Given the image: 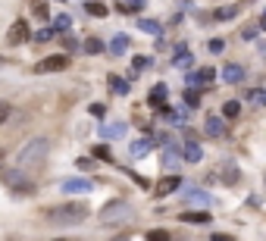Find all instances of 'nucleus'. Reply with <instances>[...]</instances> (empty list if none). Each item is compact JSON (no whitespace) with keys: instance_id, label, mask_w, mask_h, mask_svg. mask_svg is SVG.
Listing matches in <instances>:
<instances>
[{"instance_id":"obj_1","label":"nucleus","mask_w":266,"mask_h":241,"mask_svg":"<svg viewBox=\"0 0 266 241\" xmlns=\"http://www.w3.org/2000/svg\"><path fill=\"white\" fill-rule=\"evenodd\" d=\"M88 216H91V210H88L85 203H79V200H66V203H60V207L44 210V219L53 222V226H82Z\"/></svg>"},{"instance_id":"obj_2","label":"nucleus","mask_w":266,"mask_h":241,"mask_svg":"<svg viewBox=\"0 0 266 241\" xmlns=\"http://www.w3.org/2000/svg\"><path fill=\"white\" fill-rule=\"evenodd\" d=\"M132 216H135V210L129 207L126 200H110L100 210V222H103V226H122V222H129Z\"/></svg>"},{"instance_id":"obj_3","label":"nucleus","mask_w":266,"mask_h":241,"mask_svg":"<svg viewBox=\"0 0 266 241\" xmlns=\"http://www.w3.org/2000/svg\"><path fill=\"white\" fill-rule=\"evenodd\" d=\"M47 138H34V141H28L22 151H19V157H16V163L19 166H41V160L47 157Z\"/></svg>"},{"instance_id":"obj_4","label":"nucleus","mask_w":266,"mask_h":241,"mask_svg":"<svg viewBox=\"0 0 266 241\" xmlns=\"http://www.w3.org/2000/svg\"><path fill=\"white\" fill-rule=\"evenodd\" d=\"M66 66H69V57H66V53H53V57H47V60L38 63V76H41V72H63Z\"/></svg>"},{"instance_id":"obj_5","label":"nucleus","mask_w":266,"mask_h":241,"mask_svg":"<svg viewBox=\"0 0 266 241\" xmlns=\"http://www.w3.org/2000/svg\"><path fill=\"white\" fill-rule=\"evenodd\" d=\"M204 132H207L210 138H225V132H229V125H225V119H222V116H216V113H210V116H207V122H204Z\"/></svg>"},{"instance_id":"obj_6","label":"nucleus","mask_w":266,"mask_h":241,"mask_svg":"<svg viewBox=\"0 0 266 241\" xmlns=\"http://www.w3.org/2000/svg\"><path fill=\"white\" fill-rule=\"evenodd\" d=\"M213 176H219L222 185H235V182H238V166H235L232 160H225V163L216 166V173H213Z\"/></svg>"},{"instance_id":"obj_7","label":"nucleus","mask_w":266,"mask_h":241,"mask_svg":"<svg viewBox=\"0 0 266 241\" xmlns=\"http://www.w3.org/2000/svg\"><path fill=\"white\" fill-rule=\"evenodd\" d=\"M7 41H10V44L28 41V22H25V19H16V22L10 25V31H7Z\"/></svg>"},{"instance_id":"obj_8","label":"nucleus","mask_w":266,"mask_h":241,"mask_svg":"<svg viewBox=\"0 0 266 241\" xmlns=\"http://www.w3.org/2000/svg\"><path fill=\"white\" fill-rule=\"evenodd\" d=\"M182 160H185V163H201V160H204V147L194 141V138H188L185 147H182Z\"/></svg>"},{"instance_id":"obj_9","label":"nucleus","mask_w":266,"mask_h":241,"mask_svg":"<svg viewBox=\"0 0 266 241\" xmlns=\"http://www.w3.org/2000/svg\"><path fill=\"white\" fill-rule=\"evenodd\" d=\"M91 188H94L91 179H69V182H63V191L66 194H85V191H91Z\"/></svg>"},{"instance_id":"obj_10","label":"nucleus","mask_w":266,"mask_h":241,"mask_svg":"<svg viewBox=\"0 0 266 241\" xmlns=\"http://www.w3.org/2000/svg\"><path fill=\"white\" fill-rule=\"evenodd\" d=\"M166 94H169V88L160 82V85H154L150 88V94H147V104L150 107H157V110H163V100H166Z\"/></svg>"},{"instance_id":"obj_11","label":"nucleus","mask_w":266,"mask_h":241,"mask_svg":"<svg viewBox=\"0 0 266 241\" xmlns=\"http://www.w3.org/2000/svg\"><path fill=\"white\" fill-rule=\"evenodd\" d=\"M213 79H216V72H213V69H198V72H188V88H198V85L213 82Z\"/></svg>"},{"instance_id":"obj_12","label":"nucleus","mask_w":266,"mask_h":241,"mask_svg":"<svg viewBox=\"0 0 266 241\" xmlns=\"http://www.w3.org/2000/svg\"><path fill=\"white\" fill-rule=\"evenodd\" d=\"M222 79H225L229 85H238V82L244 79V69H241L238 63H229V66L222 69Z\"/></svg>"},{"instance_id":"obj_13","label":"nucleus","mask_w":266,"mask_h":241,"mask_svg":"<svg viewBox=\"0 0 266 241\" xmlns=\"http://www.w3.org/2000/svg\"><path fill=\"white\" fill-rule=\"evenodd\" d=\"M126 122H110V125H100V135L103 138H122V135H126Z\"/></svg>"},{"instance_id":"obj_14","label":"nucleus","mask_w":266,"mask_h":241,"mask_svg":"<svg viewBox=\"0 0 266 241\" xmlns=\"http://www.w3.org/2000/svg\"><path fill=\"white\" fill-rule=\"evenodd\" d=\"M126 50H129V35H116V38L110 41V53L113 57H122Z\"/></svg>"},{"instance_id":"obj_15","label":"nucleus","mask_w":266,"mask_h":241,"mask_svg":"<svg viewBox=\"0 0 266 241\" xmlns=\"http://www.w3.org/2000/svg\"><path fill=\"white\" fill-rule=\"evenodd\" d=\"M213 216L207 213V210H188V213H182V222H201V226H207Z\"/></svg>"},{"instance_id":"obj_16","label":"nucleus","mask_w":266,"mask_h":241,"mask_svg":"<svg viewBox=\"0 0 266 241\" xmlns=\"http://www.w3.org/2000/svg\"><path fill=\"white\" fill-rule=\"evenodd\" d=\"M7 182L13 185L16 191H31V182H25V179H22V173H7Z\"/></svg>"},{"instance_id":"obj_17","label":"nucleus","mask_w":266,"mask_h":241,"mask_svg":"<svg viewBox=\"0 0 266 241\" xmlns=\"http://www.w3.org/2000/svg\"><path fill=\"white\" fill-rule=\"evenodd\" d=\"M175 188H179V176H169V179H163V182L157 185V194H160V197H166V194L175 191Z\"/></svg>"},{"instance_id":"obj_18","label":"nucleus","mask_w":266,"mask_h":241,"mask_svg":"<svg viewBox=\"0 0 266 241\" xmlns=\"http://www.w3.org/2000/svg\"><path fill=\"white\" fill-rule=\"evenodd\" d=\"M129 151H132V157H147V154H150V138H141V141H135V144L129 147Z\"/></svg>"},{"instance_id":"obj_19","label":"nucleus","mask_w":266,"mask_h":241,"mask_svg":"<svg viewBox=\"0 0 266 241\" xmlns=\"http://www.w3.org/2000/svg\"><path fill=\"white\" fill-rule=\"evenodd\" d=\"M238 113H241V104L238 100H225L222 104V119H235Z\"/></svg>"},{"instance_id":"obj_20","label":"nucleus","mask_w":266,"mask_h":241,"mask_svg":"<svg viewBox=\"0 0 266 241\" xmlns=\"http://www.w3.org/2000/svg\"><path fill=\"white\" fill-rule=\"evenodd\" d=\"M85 53H88V57L103 53V41H100V38H88V41H85Z\"/></svg>"},{"instance_id":"obj_21","label":"nucleus","mask_w":266,"mask_h":241,"mask_svg":"<svg viewBox=\"0 0 266 241\" xmlns=\"http://www.w3.org/2000/svg\"><path fill=\"white\" fill-rule=\"evenodd\" d=\"M91 154H94L97 160H103V163H113V154H110V147H106V144H94Z\"/></svg>"},{"instance_id":"obj_22","label":"nucleus","mask_w":266,"mask_h":241,"mask_svg":"<svg viewBox=\"0 0 266 241\" xmlns=\"http://www.w3.org/2000/svg\"><path fill=\"white\" fill-rule=\"evenodd\" d=\"M185 197H188L191 203H207V200H210V194H207V191H201V188H188V191H185Z\"/></svg>"},{"instance_id":"obj_23","label":"nucleus","mask_w":266,"mask_h":241,"mask_svg":"<svg viewBox=\"0 0 266 241\" xmlns=\"http://www.w3.org/2000/svg\"><path fill=\"white\" fill-rule=\"evenodd\" d=\"M31 13L38 16V19H47V16H50V10H47L44 0H31Z\"/></svg>"},{"instance_id":"obj_24","label":"nucleus","mask_w":266,"mask_h":241,"mask_svg":"<svg viewBox=\"0 0 266 241\" xmlns=\"http://www.w3.org/2000/svg\"><path fill=\"white\" fill-rule=\"evenodd\" d=\"M213 16H216L219 22H225V19H235V16H238V10H235V7H219Z\"/></svg>"},{"instance_id":"obj_25","label":"nucleus","mask_w":266,"mask_h":241,"mask_svg":"<svg viewBox=\"0 0 266 241\" xmlns=\"http://www.w3.org/2000/svg\"><path fill=\"white\" fill-rule=\"evenodd\" d=\"M141 7H144V0H126V4H119L116 10H119V13H138Z\"/></svg>"},{"instance_id":"obj_26","label":"nucleus","mask_w":266,"mask_h":241,"mask_svg":"<svg viewBox=\"0 0 266 241\" xmlns=\"http://www.w3.org/2000/svg\"><path fill=\"white\" fill-rule=\"evenodd\" d=\"M201 104V94H198V88H185V107H198Z\"/></svg>"},{"instance_id":"obj_27","label":"nucleus","mask_w":266,"mask_h":241,"mask_svg":"<svg viewBox=\"0 0 266 241\" xmlns=\"http://www.w3.org/2000/svg\"><path fill=\"white\" fill-rule=\"evenodd\" d=\"M138 25H141V31H147V35H160V22H154V19H141Z\"/></svg>"},{"instance_id":"obj_28","label":"nucleus","mask_w":266,"mask_h":241,"mask_svg":"<svg viewBox=\"0 0 266 241\" xmlns=\"http://www.w3.org/2000/svg\"><path fill=\"white\" fill-rule=\"evenodd\" d=\"M53 25H57V28H60V31H63V35H66V31H69V28H72V19H69V16H66V13H63V16H57V19H53Z\"/></svg>"},{"instance_id":"obj_29","label":"nucleus","mask_w":266,"mask_h":241,"mask_svg":"<svg viewBox=\"0 0 266 241\" xmlns=\"http://www.w3.org/2000/svg\"><path fill=\"white\" fill-rule=\"evenodd\" d=\"M110 88H113V91H119V94H126V91H129V82L113 76V79H110Z\"/></svg>"},{"instance_id":"obj_30","label":"nucleus","mask_w":266,"mask_h":241,"mask_svg":"<svg viewBox=\"0 0 266 241\" xmlns=\"http://www.w3.org/2000/svg\"><path fill=\"white\" fill-rule=\"evenodd\" d=\"M85 10L91 13V16H97V19H103V16H106V7H103V4H88Z\"/></svg>"},{"instance_id":"obj_31","label":"nucleus","mask_w":266,"mask_h":241,"mask_svg":"<svg viewBox=\"0 0 266 241\" xmlns=\"http://www.w3.org/2000/svg\"><path fill=\"white\" fill-rule=\"evenodd\" d=\"M150 66V57H135L132 60V72H141V69H147Z\"/></svg>"},{"instance_id":"obj_32","label":"nucleus","mask_w":266,"mask_h":241,"mask_svg":"<svg viewBox=\"0 0 266 241\" xmlns=\"http://www.w3.org/2000/svg\"><path fill=\"white\" fill-rule=\"evenodd\" d=\"M147 241H169V232H163V229H154V232H147Z\"/></svg>"},{"instance_id":"obj_33","label":"nucleus","mask_w":266,"mask_h":241,"mask_svg":"<svg viewBox=\"0 0 266 241\" xmlns=\"http://www.w3.org/2000/svg\"><path fill=\"white\" fill-rule=\"evenodd\" d=\"M222 47H225V41H222V38H213V41L207 44V50H210V53H222Z\"/></svg>"},{"instance_id":"obj_34","label":"nucleus","mask_w":266,"mask_h":241,"mask_svg":"<svg viewBox=\"0 0 266 241\" xmlns=\"http://www.w3.org/2000/svg\"><path fill=\"white\" fill-rule=\"evenodd\" d=\"M53 38V28H41L38 35H34V41H38V44H44V41H50Z\"/></svg>"},{"instance_id":"obj_35","label":"nucleus","mask_w":266,"mask_h":241,"mask_svg":"<svg viewBox=\"0 0 266 241\" xmlns=\"http://www.w3.org/2000/svg\"><path fill=\"white\" fill-rule=\"evenodd\" d=\"M75 47H79V41H75L72 35L66 31V35H63V50H75Z\"/></svg>"},{"instance_id":"obj_36","label":"nucleus","mask_w":266,"mask_h":241,"mask_svg":"<svg viewBox=\"0 0 266 241\" xmlns=\"http://www.w3.org/2000/svg\"><path fill=\"white\" fill-rule=\"evenodd\" d=\"M163 166L175 169V166H179V157H175V154H163Z\"/></svg>"},{"instance_id":"obj_37","label":"nucleus","mask_w":266,"mask_h":241,"mask_svg":"<svg viewBox=\"0 0 266 241\" xmlns=\"http://www.w3.org/2000/svg\"><path fill=\"white\" fill-rule=\"evenodd\" d=\"M10 119V104H4V100H0V125H4Z\"/></svg>"},{"instance_id":"obj_38","label":"nucleus","mask_w":266,"mask_h":241,"mask_svg":"<svg viewBox=\"0 0 266 241\" xmlns=\"http://www.w3.org/2000/svg\"><path fill=\"white\" fill-rule=\"evenodd\" d=\"M210 241H235V238H232V235H222V232H213Z\"/></svg>"},{"instance_id":"obj_39","label":"nucleus","mask_w":266,"mask_h":241,"mask_svg":"<svg viewBox=\"0 0 266 241\" xmlns=\"http://www.w3.org/2000/svg\"><path fill=\"white\" fill-rule=\"evenodd\" d=\"M91 166H94V163L88 160V157H82V160H79V169H91Z\"/></svg>"},{"instance_id":"obj_40","label":"nucleus","mask_w":266,"mask_h":241,"mask_svg":"<svg viewBox=\"0 0 266 241\" xmlns=\"http://www.w3.org/2000/svg\"><path fill=\"white\" fill-rule=\"evenodd\" d=\"M263 28H266V16H263Z\"/></svg>"},{"instance_id":"obj_41","label":"nucleus","mask_w":266,"mask_h":241,"mask_svg":"<svg viewBox=\"0 0 266 241\" xmlns=\"http://www.w3.org/2000/svg\"><path fill=\"white\" fill-rule=\"evenodd\" d=\"M53 241H66V238H53Z\"/></svg>"},{"instance_id":"obj_42","label":"nucleus","mask_w":266,"mask_h":241,"mask_svg":"<svg viewBox=\"0 0 266 241\" xmlns=\"http://www.w3.org/2000/svg\"><path fill=\"white\" fill-rule=\"evenodd\" d=\"M0 160H4V151H0Z\"/></svg>"},{"instance_id":"obj_43","label":"nucleus","mask_w":266,"mask_h":241,"mask_svg":"<svg viewBox=\"0 0 266 241\" xmlns=\"http://www.w3.org/2000/svg\"><path fill=\"white\" fill-rule=\"evenodd\" d=\"M119 241H129V238H119Z\"/></svg>"}]
</instances>
